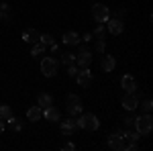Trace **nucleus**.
<instances>
[{"mask_svg":"<svg viewBox=\"0 0 153 151\" xmlns=\"http://www.w3.org/2000/svg\"><path fill=\"white\" fill-rule=\"evenodd\" d=\"M90 61H92V51H88V49H80V53L76 55V63H78L80 68H88Z\"/></svg>","mask_w":153,"mask_h":151,"instance_id":"6e6552de","label":"nucleus"},{"mask_svg":"<svg viewBox=\"0 0 153 151\" xmlns=\"http://www.w3.org/2000/svg\"><path fill=\"white\" fill-rule=\"evenodd\" d=\"M76 125H78V129L96 131V129L100 127V121H98V116L92 115V112H84V115H80V118L76 121Z\"/></svg>","mask_w":153,"mask_h":151,"instance_id":"f03ea898","label":"nucleus"},{"mask_svg":"<svg viewBox=\"0 0 153 151\" xmlns=\"http://www.w3.org/2000/svg\"><path fill=\"white\" fill-rule=\"evenodd\" d=\"M10 115H12V112H10V106H0V118H2L4 123H6V118H8Z\"/></svg>","mask_w":153,"mask_h":151,"instance_id":"4be33fe9","label":"nucleus"},{"mask_svg":"<svg viewBox=\"0 0 153 151\" xmlns=\"http://www.w3.org/2000/svg\"><path fill=\"white\" fill-rule=\"evenodd\" d=\"M92 16H94L98 23H106L108 19H110V10H108V6H104V4H94L92 6Z\"/></svg>","mask_w":153,"mask_h":151,"instance_id":"423d86ee","label":"nucleus"},{"mask_svg":"<svg viewBox=\"0 0 153 151\" xmlns=\"http://www.w3.org/2000/svg\"><path fill=\"white\" fill-rule=\"evenodd\" d=\"M61 149H63V151H74V149H76V145H74V143H63Z\"/></svg>","mask_w":153,"mask_h":151,"instance_id":"7c9ffc66","label":"nucleus"},{"mask_svg":"<svg viewBox=\"0 0 153 151\" xmlns=\"http://www.w3.org/2000/svg\"><path fill=\"white\" fill-rule=\"evenodd\" d=\"M76 129H78V125H76V121L74 118H68V121H61V125H59V131L65 135V137H70V135H74L76 133Z\"/></svg>","mask_w":153,"mask_h":151,"instance_id":"9b49d317","label":"nucleus"},{"mask_svg":"<svg viewBox=\"0 0 153 151\" xmlns=\"http://www.w3.org/2000/svg\"><path fill=\"white\" fill-rule=\"evenodd\" d=\"M92 37H96V39H104V37H106V27H104V23H100L98 27H96L94 33H92Z\"/></svg>","mask_w":153,"mask_h":151,"instance_id":"aec40b11","label":"nucleus"},{"mask_svg":"<svg viewBox=\"0 0 153 151\" xmlns=\"http://www.w3.org/2000/svg\"><path fill=\"white\" fill-rule=\"evenodd\" d=\"M51 51H53V53H59V47L55 45V43H51Z\"/></svg>","mask_w":153,"mask_h":151,"instance_id":"473e14b6","label":"nucleus"},{"mask_svg":"<svg viewBox=\"0 0 153 151\" xmlns=\"http://www.w3.org/2000/svg\"><path fill=\"white\" fill-rule=\"evenodd\" d=\"M68 112L70 116H76V115H82L84 106H82V98L80 96H76V94H68Z\"/></svg>","mask_w":153,"mask_h":151,"instance_id":"20e7f679","label":"nucleus"},{"mask_svg":"<svg viewBox=\"0 0 153 151\" xmlns=\"http://www.w3.org/2000/svg\"><path fill=\"white\" fill-rule=\"evenodd\" d=\"M141 106H143V110H145V112H151V110H153V102L149 100V98H147V100H143Z\"/></svg>","mask_w":153,"mask_h":151,"instance_id":"cd10ccee","label":"nucleus"},{"mask_svg":"<svg viewBox=\"0 0 153 151\" xmlns=\"http://www.w3.org/2000/svg\"><path fill=\"white\" fill-rule=\"evenodd\" d=\"M61 61H63L65 65H71V63H76V55L70 53V51H68V53H61Z\"/></svg>","mask_w":153,"mask_h":151,"instance_id":"412c9836","label":"nucleus"},{"mask_svg":"<svg viewBox=\"0 0 153 151\" xmlns=\"http://www.w3.org/2000/svg\"><path fill=\"white\" fill-rule=\"evenodd\" d=\"M120 86H123L125 92H135V90H137V82H135V78H133L131 74H125V76L120 78Z\"/></svg>","mask_w":153,"mask_h":151,"instance_id":"9d476101","label":"nucleus"},{"mask_svg":"<svg viewBox=\"0 0 153 151\" xmlns=\"http://www.w3.org/2000/svg\"><path fill=\"white\" fill-rule=\"evenodd\" d=\"M27 118L31 121V123H37V121H41L43 118V110H41V106H31L29 110H27Z\"/></svg>","mask_w":153,"mask_h":151,"instance_id":"ddd939ff","label":"nucleus"},{"mask_svg":"<svg viewBox=\"0 0 153 151\" xmlns=\"http://www.w3.org/2000/svg\"><path fill=\"white\" fill-rule=\"evenodd\" d=\"M139 139H141V135H139L137 131H133V133H129V131H127V141H131V143H137Z\"/></svg>","mask_w":153,"mask_h":151,"instance_id":"393cba45","label":"nucleus"},{"mask_svg":"<svg viewBox=\"0 0 153 151\" xmlns=\"http://www.w3.org/2000/svg\"><path fill=\"white\" fill-rule=\"evenodd\" d=\"M43 118H45V121H51V123H57L59 121V110L55 106H47V108L43 110Z\"/></svg>","mask_w":153,"mask_h":151,"instance_id":"4468645a","label":"nucleus"},{"mask_svg":"<svg viewBox=\"0 0 153 151\" xmlns=\"http://www.w3.org/2000/svg\"><path fill=\"white\" fill-rule=\"evenodd\" d=\"M133 127L137 129V133H139L141 137H147V135L151 133V129H153V118H151V112H145V115L137 116V118H135V125H133Z\"/></svg>","mask_w":153,"mask_h":151,"instance_id":"f257e3e1","label":"nucleus"},{"mask_svg":"<svg viewBox=\"0 0 153 151\" xmlns=\"http://www.w3.org/2000/svg\"><path fill=\"white\" fill-rule=\"evenodd\" d=\"M23 41L25 43H37L39 41V33H37L35 29H27L23 33Z\"/></svg>","mask_w":153,"mask_h":151,"instance_id":"dca6fc26","label":"nucleus"},{"mask_svg":"<svg viewBox=\"0 0 153 151\" xmlns=\"http://www.w3.org/2000/svg\"><path fill=\"white\" fill-rule=\"evenodd\" d=\"M0 12H4V14H10V6H8L6 2H0Z\"/></svg>","mask_w":153,"mask_h":151,"instance_id":"c85d7f7f","label":"nucleus"},{"mask_svg":"<svg viewBox=\"0 0 153 151\" xmlns=\"http://www.w3.org/2000/svg\"><path fill=\"white\" fill-rule=\"evenodd\" d=\"M78 70H80V68H76V63L68 65V76H70V78H76V76H78Z\"/></svg>","mask_w":153,"mask_h":151,"instance_id":"bb28decb","label":"nucleus"},{"mask_svg":"<svg viewBox=\"0 0 153 151\" xmlns=\"http://www.w3.org/2000/svg\"><path fill=\"white\" fill-rule=\"evenodd\" d=\"M6 123H8V125H12V129H14V131H21V123H19V121H16L12 115L6 118Z\"/></svg>","mask_w":153,"mask_h":151,"instance_id":"b1692460","label":"nucleus"},{"mask_svg":"<svg viewBox=\"0 0 153 151\" xmlns=\"http://www.w3.org/2000/svg\"><path fill=\"white\" fill-rule=\"evenodd\" d=\"M37 102H39V106H41V110H45L47 106H51V96H49L47 92H41L39 98H37Z\"/></svg>","mask_w":153,"mask_h":151,"instance_id":"a211bd4d","label":"nucleus"},{"mask_svg":"<svg viewBox=\"0 0 153 151\" xmlns=\"http://www.w3.org/2000/svg\"><path fill=\"white\" fill-rule=\"evenodd\" d=\"M0 21H4V23H8V21H10V14H4V12H0Z\"/></svg>","mask_w":153,"mask_h":151,"instance_id":"2f4dec72","label":"nucleus"},{"mask_svg":"<svg viewBox=\"0 0 153 151\" xmlns=\"http://www.w3.org/2000/svg\"><path fill=\"white\" fill-rule=\"evenodd\" d=\"M2 133H4V121L0 118V135H2Z\"/></svg>","mask_w":153,"mask_h":151,"instance_id":"72a5a7b5","label":"nucleus"},{"mask_svg":"<svg viewBox=\"0 0 153 151\" xmlns=\"http://www.w3.org/2000/svg\"><path fill=\"white\" fill-rule=\"evenodd\" d=\"M139 106V98L135 96V92H127V96L123 98V108H127V110H135Z\"/></svg>","mask_w":153,"mask_h":151,"instance_id":"f8f14e48","label":"nucleus"},{"mask_svg":"<svg viewBox=\"0 0 153 151\" xmlns=\"http://www.w3.org/2000/svg\"><path fill=\"white\" fill-rule=\"evenodd\" d=\"M76 82H78L82 88H88V86L92 84V71L88 70V68H80V70H78V76H76Z\"/></svg>","mask_w":153,"mask_h":151,"instance_id":"0eeeda50","label":"nucleus"},{"mask_svg":"<svg viewBox=\"0 0 153 151\" xmlns=\"http://www.w3.org/2000/svg\"><path fill=\"white\" fill-rule=\"evenodd\" d=\"M100 65H102V71H112V70H114V65H117V59L106 53L104 57H102V63H100Z\"/></svg>","mask_w":153,"mask_h":151,"instance_id":"2eb2a0df","label":"nucleus"},{"mask_svg":"<svg viewBox=\"0 0 153 151\" xmlns=\"http://www.w3.org/2000/svg\"><path fill=\"white\" fill-rule=\"evenodd\" d=\"M31 55H33V57H41V55H45V45H43L41 41H37L35 45H33V49H31Z\"/></svg>","mask_w":153,"mask_h":151,"instance_id":"6ab92c4d","label":"nucleus"},{"mask_svg":"<svg viewBox=\"0 0 153 151\" xmlns=\"http://www.w3.org/2000/svg\"><path fill=\"white\" fill-rule=\"evenodd\" d=\"M39 41L47 47V45H51V43H53V37L49 35V33H45V35H39Z\"/></svg>","mask_w":153,"mask_h":151,"instance_id":"5701e85b","label":"nucleus"},{"mask_svg":"<svg viewBox=\"0 0 153 151\" xmlns=\"http://www.w3.org/2000/svg\"><path fill=\"white\" fill-rule=\"evenodd\" d=\"M41 71L45 78H53L57 74V59L55 57H43L41 59Z\"/></svg>","mask_w":153,"mask_h":151,"instance_id":"39448f33","label":"nucleus"},{"mask_svg":"<svg viewBox=\"0 0 153 151\" xmlns=\"http://www.w3.org/2000/svg\"><path fill=\"white\" fill-rule=\"evenodd\" d=\"M96 51H98V53H104V51H106L104 39H98V41H96Z\"/></svg>","mask_w":153,"mask_h":151,"instance_id":"a878e982","label":"nucleus"},{"mask_svg":"<svg viewBox=\"0 0 153 151\" xmlns=\"http://www.w3.org/2000/svg\"><path fill=\"white\" fill-rule=\"evenodd\" d=\"M135 125V116H125V127H133Z\"/></svg>","mask_w":153,"mask_h":151,"instance_id":"c756f323","label":"nucleus"},{"mask_svg":"<svg viewBox=\"0 0 153 151\" xmlns=\"http://www.w3.org/2000/svg\"><path fill=\"white\" fill-rule=\"evenodd\" d=\"M63 43H65V45H78V43H80V37H78L76 31H68V33L63 35Z\"/></svg>","mask_w":153,"mask_h":151,"instance_id":"f3484780","label":"nucleus"},{"mask_svg":"<svg viewBox=\"0 0 153 151\" xmlns=\"http://www.w3.org/2000/svg\"><path fill=\"white\" fill-rule=\"evenodd\" d=\"M106 29L110 35H120L123 33V21L120 19H108L106 21Z\"/></svg>","mask_w":153,"mask_h":151,"instance_id":"1a4fd4ad","label":"nucleus"},{"mask_svg":"<svg viewBox=\"0 0 153 151\" xmlns=\"http://www.w3.org/2000/svg\"><path fill=\"white\" fill-rule=\"evenodd\" d=\"M108 147L114 151H125L127 147V131H114L110 137H108Z\"/></svg>","mask_w":153,"mask_h":151,"instance_id":"7ed1b4c3","label":"nucleus"}]
</instances>
